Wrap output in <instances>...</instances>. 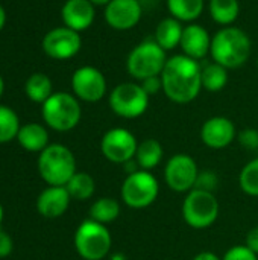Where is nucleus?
<instances>
[{"label":"nucleus","mask_w":258,"mask_h":260,"mask_svg":"<svg viewBox=\"0 0 258 260\" xmlns=\"http://www.w3.org/2000/svg\"><path fill=\"white\" fill-rule=\"evenodd\" d=\"M201 70L202 67L199 62L184 53L167 58L160 75L163 81V91L167 99L175 104H189L195 101L202 90Z\"/></svg>","instance_id":"1"},{"label":"nucleus","mask_w":258,"mask_h":260,"mask_svg":"<svg viewBox=\"0 0 258 260\" xmlns=\"http://www.w3.org/2000/svg\"><path fill=\"white\" fill-rule=\"evenodd\" d=\"M252 43L249 35L237 26H224L211 37L210 55L214 62L225 69H239L251 56Z\"/></svg>","instance_id":"2"},{"label":"nucleus","mask_w":258,"mask_h":260,"mask_svg":"<svg viewBox=\"0 0 258 260\" xmlns=\"http://www.w3.org/2000/svg\"><path fill=\"white\" fill-rule=\"evenodd\" d=\"M38 171L49 186H65L76 174L75 155L64 145H49L40 152Z\"/></svg>","instance_id":"3"},{"label":"nucleus","mask_w":258,"mask_h":260,"mask_svg":"<svg viewBox=\"0 0 258 260\" xmlns=\"http://www.w3.org/2000/svg\"><path fill=\"white\" fill-rule=\"evenodd\" d=\"M166 53L167 52L155 40H144L129 52L126 70L140 82L152 76H160L167 62Z\"/></svg>","instance_id":"4"},{"label":"nucleus","mask_w":258,"mask_h":260,"mask_svg":"<svg viewBox=\"0 0 258 260\" xmlns=\"http://www.w3.org/2000/svg\"><path fill=\"white\" fill-rule=\"evenodd\" d=\"M41 113L46 125L59 133L73 129L79 123L82 116L78 98L65 91L53 93L43 104Z\"/></svg>","instance_id":"5"},{"label":"nucleus","mask_w":258,"mask_h":260,"mask_svg":"<svg viewBox=\"0 0 258 260\" xmlns=\"http://www.w3.org/2000/svg\"><path fill=\"white\" fill-rule=\"evenodd\" d=\"M113 245V238L105 224L85 219L75 233V248L85 260L105 259Z\"/></svg>","instance_id":"6"},{"label":"nucleus","mask_w":258,"mask_h":260,"mask_svg":"<svg viewBox=\"0 0 258 260\" xmlns=\"http://www.w3.org/2000/svg\"><path fill=\"white\" fill-rule=\"evenodd\" d=\"M182 218L192 229H208L219 218V201L211 192L193 189L182 203Z\"/></svg>","instance_id":"7"},{"label":"nucleus","mask_w":258,"mask_h":260,"mask_svg":"<svg viewBox=\"0 0 258 260\" xmlns=\"http://www.w3.org/2000/svg\"><path fill=\"white\" fill-rule=\"evenodd\" d=\"M160 193V184L149 171L129 174L122 184V200L131 209H146L155 203Z\"/></svg>","instance_id":"8"},{"label":"nucleus","mask_w":258,"mask_h":260,"mask_svg":"<svg viewBox=\"0 0 258 260\" xmlns=\"http://www.w3.org/2000/svg\"><path fill=\"white\" fill-rule=\"evenodd\" d=\"M149 94L143 90L141 84L122 82L116 85L109 94L111 110L123 119H135L144 114L149 107Z\"/></svg>","instance_id":"9"},{"label":"nucleus","mask_w":258,"mask_h":260,"mask_svg":"<svg viewBox=\"0 0 258 260\" xmlns=\"http://www.w3.org/2000/svg\"><path fill=\"white\" fill-rule=\"evenodd\" d=\"M138 142L135 136L125 128H113L106 131L100 142L103 157L116 165H125L135 158Z\"/></svg>","instance_id":"10"},{"label":"nucleus","mask_w":258,"mask_h":260,"mask_svg":"<svg viewBox=\"0 0 258 260\" xmlns=\"http://www.w3.org/2000/svg\"><path fill=\"white\" fill-rule=\"evenodd\" d=\"M198 175H199V171H198L196 161L187 154L173 155L167 161L166 169H164L166 184L178 193L193 190Z\"/></svg>","instance_id":"11"},{"label":"nucleus","mask_w":258,"mask_h":260,"mask_svg":"<svg viewBox=\"0 0 258 260\" xmlns=\"http://www.w3.org/2000/svg\"><path fill=\"white\" fill-rule=\"evenodd\" d=\"M71 88L78 99L99 102L106 94V79L97 67L82 66L71 76Z\"/></svg>","instance_id":"12"},{"label":"nucleus","mask_w":258,"mask_h":260,"mask_svg":"<svg viewBox=\"0 0 258 260\" xmlns=\"http://www.w3.org/2000/svg\"><path fill=\"white\" fill-rule=\"evenodd\" d=\"M82 47V38L79 32L64 26L55 27L44 35L43 40V50L47 56L53 59H70L79 53Z\"/></svg>","instance_id":"13"},{"label":"nucleus","mask_w":258,"mask_h":260,"mask_svg":"<svg viewBox=\"0 0 258 260\" xmlns=\"http://www.w3.org/2000/svg\"><path fill=\"white\" fill-rule=\"evenodd\" d=\"M143 8L138 0H111L103 11L105 21L116 30H129L141 20Z\"/></svg>","instance_id":"14"},{"label":"nucleus","mask_w":258,"mask_h":260,"mask_svg":"<svg viewBox=\"0 0 258 260\" xmlns=\"http://www.w3.org/2000/svg\"><path fill=\"white\" fill-rule=\"evenodd\" d=\"M236 139V125L225 116H214L204 122L201 140L211 149H224Z\"/></svg>","instance_id":"15"},{"label":"nucleus","mask_w":258,"mask_h":260,"mask_svg":"<svg viewBox=\"0 0 258 260\" xmlns=\"http://www.w3.org/2000/svg\"><path fill=\"white\" fill-rule=\"evenodd\" d=\"M179 47L186 56L196 61L204 59L211 49V35L204 26L198 23H189L184 26Z\"/></svg>","instance_id":"16"},{"label":"nucleus","mask_w":258,"mask_h":260,"mask_svg":"<svg viewBox=\"0 0 258 260\" xmlns=\"http://www.w3.org/2000/svg\"><path fill=\"white\" fill-rule=\"evenodd\" d=\"M61 17L67 27L82 32L94 21V5L90 0H67L61 9Z\"/></svg>","instance_id":"17"},{"label":"nucleus","mask_w":258,"mask_h":260,"mask_svg":"<svg viewBox=\"0 0 258 260\" xmlns=\"http://www.w3.org/2000/svg\"><path fill=\"white\" fill-rule=\"evenodd\" d=\"M70 195L65 186H50L43 190L36 200V210L46 218L62 216L70 206Z\"/></svg>","instance_id":"18"},{"label":"nucleus","mask_w":258,"mask_h":260,"mask_svg":"<svg viewBox=\"0 0 258 260\" xmlns=\"http://www.w3.org/2000/svg\"><path fill=\"white\" fill-rule=\"evenodd\" d=\"M182 30H184V26H182V23L179 20H176L173 17H166L155 27L154 40L166 52H169V50H173V49L179 47Z\"/></svg>","instance_id":"19"},{"label":"nucleus","mask_w":258,"mask_h":260,"mask_svg":"<svg viewBox=\"0 0 258 260\" xmlns=\"http://www.w3.org/2000/svg\"><path fill=\"white\" fill-rule=\"evenodd\" d=\"M18 143L29 152H41L49 145V133L40 123H26L17 134Z\"/></svg>","instance_id":"20"},{"label":"nucleus","mask_w":258,"mask_h":260,"mask_svg":"<svg viewBox=\"0 0 258 260\" xmlns=\"http://www.w3.org/2000/svg\"><path fill=\"white\" fill-rule=\"evenodd\" d=\"M166 3L170 17L181 23H193L205 9V0H167Z\"/></svg>","instance_id":"21"},{"label":"nucleus","mask_w":258,"mask_h":260,"mask_svg":"<svg viewBox=\"0 0 258 260\" xmlns=\"http://www.w3.org/2000/svg\"><path fill=\"white\" fill-rule=\"evenodd\" d=\"M140 169L143 171H151L157 168L161 160H163V146L158 140L155 139H146L141 143H138L135 158Z\"/></svg>","instance_id":"22"},{"label":"nucleus","mask_w":258,"mask_h":260,"mask_svg":"<svg viewBox=\"0 0 258 260\" xmlns=\"http://www.w3.org/2000/svg\"><path fill=\"white\" fill-rule=\"evenodd\" d=\"M208 12L213 21L222 27L231 26L240 14V3L239 0H210Z\"/></svg>","instance_id":"23"},{"label":"nucleus","mask_w":258,"mask_h":260,"mask_svg":"<svg viewBox=\"0 0 258 260\" xmlns=\"http://www.w3.org/2000/svg\"><path fill=\"white\" fill-rule=\"evenodd\" d=\"M228 69L217 62H210L202 67L201 70V81H202V88L211 93L220 91L227 87L228 84Z\"/></svg>","instance_id":"24"},{"label":"nucleus","mask_w":258,"mask_h":260,"mask_svg":"<svg viewBox=\"0 0 258 260\" xmlns=\"http://www.w3.org/2000/svg\"><path fill=\"white\" fill-rule=\"evenodd\" d=\"M26 96L36 104H44L52 94V81L47 75L44 73H33L27 78L26 85H24Z\"/></svg>","instance_id":"25"},{"label":"nucleus","mask_w":258,"mask_h":260,"mask_svg":"<svg viewBox=\"0 0 258 260\" xmlns=\"http://www.w3.org/2000/svg\"><path fill=\"white\" fill-rule=\"evenodd\" d=\"M65 189L70 195L71 200L76 201H85L90 200L94 193L96 189V183L93 180V177L87 172H76L70 181L65 184Z\"/></svg>","instance_id":"26"},{"label":"nucleus","mask_w":258,"mask_h":260,"mask_svg":"<svg viewBox=\"0 0 258 260\" xmlns=\"http://www.w3.org/2000/svg\"><path fill=\"white\" fill-rule=\"evenodd\" d=\"M120 215V204L114 198H99L93 203L90 207V219L100 222V224H109L116 221Z\"/></svg>","instance_id":"27"},{"label":"nucleus","mask_w":258,"mask_h":260,"mask_svg":"<svg viewBox=\"0 0 258 260\" xmlns=\"http://www.w3.org/2000/svg\"><path fill=\"white\" fill-rule=\"evenodd\" d=\"M20 131V122L15 111L9 107L0 105V143L17 139Z\"/></svg>","instance_id":"28"},{"label":"nucleus","mask_w":258,"mask_h":260,"mask_svg":"<svg viewBox=\"0 0 258 260\" xmlns=\"http://www.w3.org/2000/svg\"><path fill=\"white\" fill-rule=\"evenodd\" d=\"M239 184L246 195L258 197V158L243 166L239 175Z\"/></svg>","instance_id":"29"},{"label":"nucleus","mask_w":258,"mask_h":260,"mask_svg":"<svg viewBox=\"0 0 258 260\" xmlns=\"http://www.w3.org/2000/svg\"><path fill=\"white\" fill-rule=\"evenodd\" d=\"M217 184H219V178H217L216 172H213V171H204V172H199L198 180H196V184H195V189L214 193Z\"/></svg>","instance_id":"30"},{"label":"nucleus","mask_w":258,"mask_h":260,"mask_svg":"<svg viewBox=\"0 0 258 260\" xmlns=\"http://www.w3.org/2000/svg\"><path fill=\"white\" fill-rule=\"evenodd\" d=\"M222 260H258L257 254L251 251L246 245H236L230 248Z\"/></svg>","instance_id":"31"},{"label":"nucleus","mask_w":258,"mask_h":260,"mask_svg":"<svg viewBox=\"0 0 258 260\" xmlns=\"http://www.w3.org/2000/svg\"><path fill=\"white\" fill-rule=\"evenodd\" d=\"M239 142L246 149H257L258 148V131L254 128H246L240 131Z\"/></svg>","instance_id":"32"},{"label":"nucleus","mask_w":258,"mask_h":260,"mask_svg":"<svg viewBox=\"0 0 258 260\" xmlns=\"http://www.w3.org/2000/svg\"><path fill=\"white\" fill-rule=\"evenodd\" d=\"M143 90L149 94V96H154L157 94L160 90H163V81H161V76H152V78H148L144 81L140 82Z\"/></svg>","instance_id":"33"},{"label":"nucleus","mask_w":258,"mask_h":260,"mask_svg":"<svg viewBox=\"0 0 258 260\" xmlns=\"http://www.w3.org/2000/svg\"><path fill=\"white\" fill-rule=\"evenodd\" d=\"M12 248H14V242L11 236L0 229V259L9 256L12 253Z\"/></svg>","instance_id":"34"},{"label":"nucleus","mask_w":258,"mask_h":260,"mask_svg":"<svg viewBox=\"0 0 258 260\" xmlns=\"http://www.w3.org/2000/svg\"><path fill=\"white\" fill-rule=\"evenodd\" d=\"M246 247L258 256V227H254L246 236Z\"/></svg>","instance_id":"35"},{"label":"nucleus","mask_w":258,"mask_h":260,"mask_svg":"<svg viewBox=\"0 0 258 260\" xmlns=\"http://www.w3.org/2000/svg\"><path fill=\"white\" fill-rule=\"evenodd\" d=\"M193 260H222L219 259L214 253H211V251H202V253H199L198 256H195Z\"/></svg>","instance_id":"36"},{"label":"nucleus","mask_w":258,"mask_h":260,"mask_svg":"<svg viewBox=\"0 0 258 260\" xmlns=\"http://www.w3.org/2000/svg\"><path fill=\"white\" fill-rule=\"evenodd\" d=\"M5 23H6V12H5V9H3V6L0 5V30L3 29V26H5Z\"/></svg>","instance_id":"37"},{"label":"nucleus","mask_w":258,"mask_h":260,"mask_svg":"<svg viewBox=\"0 0 258 260\" xmlns=\"http://www.w3.org/2000/svg\"><path fill=\"white\" fill-rule=\"evenodd\" d=\"M94 6H106L111 0H90Z\"/></svg>","instance_id":"38"},{"label":"nucleus","mask_w":258,"mask_h":260,"mask_svg":"<svg viewBox=\"0 0 258 260\" xmlns=\"http://www.w3.org/2000/svg\"><path fill=\"white\" fill-rule=\"evenodd\" d=\"M109 260H126V257H125L122 253H114V254L109 257Z\"/></svg>","instance_id":"39"},{"label":"nucleus","mask_w":258,"mask_h":260,"mask_svg":"<svg viewBox=\"0 0 258 260\" xmlns=\"http://www.w3.org/2000/svg\"><path fill=\"white\" fill-rule=\"evenodd\" d=\"M3 90H5V82H3V78L0 76V96L3 94Z\"/></svg>","instance_id":"40"},{"label":"nucleus","mask_w":258,"mask_h":260,"mask_svg":"<svg viewBox=\"0 0 258 260\" xmlns=\"http://www.w3.org/2000/svg\"><path fill=\"white\" fill-rule=\"evenodd\" d=\"M2 221H3V207L0 206V224H2Z\"/></svg>","instance_id":"41"},{"label":"nucleus","mask_w":258,"mask_h":260,"mask_svg":"<svg viewBox=\"0 0 258 260\" xmlns=\"http://www.w3.org/2000/svg\"><path fill=\"white\" fill-rule=\"evenodd\" d=\"M257 62H258V59H257Z\"/></svg>","instance_id":"42"}]
</instances>
